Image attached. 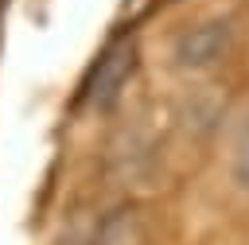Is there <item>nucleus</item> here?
<instances>
[{
  "label": "nucleus",
  "mask_w": 249,
  "mask_h": 245,
  "mask_svg": "<svg viewBox=\"0 0 249 245\" xmlns=\"http://www.w3.org/2000/svg\"><path fill=\"white\" fill-rule=\"evenodd\" d=\"M233 47V19L230 16H210L187 31H179L175 39V62L179 70H210L214 62H222Z\"/></svg>",
  "instance_id": "f257e3e1"
},
{
  "label": "nucleus",
  "mask_w": 249,
  "mask_h": 245,
  "mask_svg": "<svg viewBox=\"0 0 249 245\" xmlns=\"http://www.w3.org/2000/svg\"><path fill=\"white\" fill-rule=\"evenodd\" d=\"M132 74H136V39L121 35L101 51V58L89 74V105L93 109H113Z\"/></svg>",
  "instance_id": "f03ea898"
},
{
  "label": "nucleus",
  "mask_w": 249,
  "mask_h": 245,
  "mask_svg": "<svg viewBox=\"0 0 249 245\" xmlns=\"http://www.w3.org/2000/svg\"><path fill=\"white\" fill-rule=\"evenodd\" d=\"M233 179L249 191V121H245V128L237 132V144H233Z\"/></svg>",
  "instance_id": "7ed1b4c3"
}]
</instances>
